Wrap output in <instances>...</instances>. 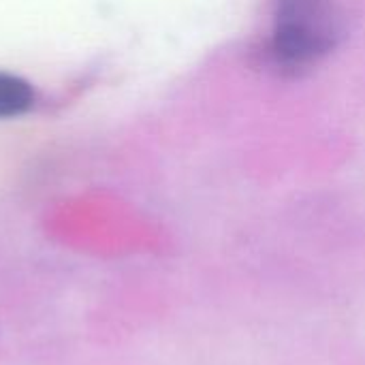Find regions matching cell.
<instances>
[{
  "label": "cell",
  "mask_w": 365,
  "mask_h": 365,
  "mask_svg": "<svg viewBox=\"0 0 365 365\" xmlns=\"http://www.w3.org/2000/svg\"><path fill=\"white\" fill-rule=\"evenodd\" d=\"M36 103L38 92L28 79L0 68V122L30 113Z\"/></svg>",
  "instance_id": "2"
},
{
  "label": "cell",
  "mask_w": 365,
  "mask_h": 365,
  "mask_svg": "<svg viewBox=\"0 0 365 365\" xmlns=\"http://www.w3.org/2000/svg\"><path fill=\"white\" fill-rule=\"evenodd\" d=\"M340 32L334 0H274L272 26L263 43L265 64L282 75L310 71L331 53Z\"/></svg>",
  "instance_id": "1"
}]
</instances>
